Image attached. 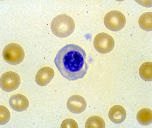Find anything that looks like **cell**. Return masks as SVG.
<instances>
[{
    "instance_id": "8fae6325",
    "label": "cell",
    "mask_w": 152,
    "mask_h": 128,
    "mask_svg": "<svg viewBox=\"0 0 152 128\" xmlns=\"http://www.w3.org/2000/svg\"><path fill=\"white\" fill-rule=\"evenodd\" d=\"M137 119L139 123L142 126L150 125L152 122V110L147 108L140 110L137 114Z\"/></svg>"
},
{
    "instance_id": "4fadbf2b",
    "label": "cell",
    "mask_w": 152,
    "mask_h": 128,
    "mask_svg": "<svg viewBox=\"0 0 152 128\" xmlns=\"http://www.w3.org/2000/svg\"><path fill=\"white\" fill-rule=\"evenodd\" d=\"M139 73L143 80L150 82L152 80V63L148 62L142 64L139 68Z\"/></svg>"
},
{
    "instance_id": "6da1fadb",
    "label": "cell",
    "mask_w": 152,
    "mask_h": 128,
    "mask_svg": "<svg viewBox=\"0 0 152 128\" xmlns=\"http://www.w3.org/2000/svg\"><path fill=\"white\" fill-rule=\"evenodd\" d=\"M86 54L81 47L75 44H67L59 50L54 63L61 74L69 81L83 78L88 66Z\"/></svg>"
},
{
    "instance_id": "5bb4252c",
    "label": "cell",
    "mask_w": 152,
    "mask_h": 128,
    "mask_svg": "<svg viewBox=\"0 0 152 128\" xmlns=\"http://www.w3.org/2000/svg\"><path fill=\"white\" fill-rule=\"evenodd\" d=\"M85 126L86 128H104L105 124L102 118L99 116H94L87 119Z\"/></svg>"
},
{
    "instance_id": "7c38bea8",
    "label": "cell",
    "mask_w": 152,
    "mask_h": 128,
    "mask_svg": "<svg viewBox=\"0 0 152 128\" xmlns=\"http://www.w3.org/2000/svg\"><path fill=\"white\" fill-rule=\"evenodd\" d=\"M138 23L142 29L147 32L152 31V12H147L142 14L139 19Z\"/></svg>"
},
{
    "instance_id": "9c48e42d",
    "label": "cell",
    "mask_w": 152,
    "mask_h": 128,
    "mask_svg": "<svg viewBox=\"0 0 152 128\" xmlns=\"http://www.w3.org/2000/svg\"><path fill=\"white\" fill-rule=\"evenodd\" d=\"M54 74V70L51 68L48 67L42 68L37 72L36 82L39 86H45L51 82Z\"/></svg>"
},
{
    "instance_id": "277c9868",
    "label": "cell",
    "mask_w": 152,
    "mask_h": 128,
    "mask_svg": "<svg viewBox=\"0 0 152 128\" xmlns=\"http://www.w3.org/2000/svg\"><path fill=\"white\" fill-rule=\"evenodd\" d=\"M104 22L105 26L110 30L117 32L121 30L124 27L126 24V18L121 12L112 10L105 15Z\"/></svg>"
},
{
    "instance_id": "3957f363",
    "label": "cell",
    "mask_w": 152,
    "mask_h": 128,
    "mask_svg": "<svg viewBox=\"0 0 152 128\" xmlns=\"http://www.w3.org/2000/svg\"><path fill=\"white\" fill-rule=\"evenodd\" d=\"M4 60L12 65H18L23 60L25 57L24 50L19 45L11 43L7 45L3 51Z\"/></svg>"
},
{
    "instance_id": "5b68a950",
    "label": "cell",
    "mask_w": 152,
    "mask_h": 128,
    "mask_svg": "<svg viewBox=\"0 0 152 128\" xmlns=\"http://www.w3.org/2000/svg\"><path fill=\"white\" fill-rule=\"evenodd\" d=\"M94 45L98 52L105 54L110 52L115 47V42L113 37L108 34L100 33L95 37Z\"/></svg>"
},
{
    "instance_id": "52a82bcc",
    "label": "cell",
    "mask_w": 152,
    "mask_h": 128,
    "mask_svg": "<svg viewBox=\"0 0 152 128\" xmlns=\"http://www.w3.org/2000/svg\"><path fill=\"white\" fill-rule=\"evenodd\" d=\"M67 109L71 113L79 114L86 109L87 102L84 97L79 95H74L69 97L66 102Z\"/></svg>"
},
{
    "instance_id": "30bf717a",
    "label": "cell",
    "mask_w": 152,
    "mask_h": 128,
    "mask_svg": "<svg viewBox=\"0 0 152 128\" xmlns=\"http://www.w3.org/2000/svg\"><path fill=\"white\" fill-rule=\"evenodd\" d=\"M126 113L125 109L121 106L115 105L109 111L108 117L110 120L116 124L123 122L126 118Z\"/></svg>"
},
{
    "instance_id": "ba28073f",
    "label": "cell",
    "mask_w": 152,
    "mask_h": 128,
    "mask_svg": "<svg viewBox=\"0 0 152 128\" xmlns=\"http://www.w3.org/2000/svg\"><path fill=\"white\" fill-rule=\"evenodd\" d=\"M9 102L11 107L16 112L24 111L29 106V102L27 98L21 94L12 95L10 98Z\"/></svg>"
},
{
    "instance_id": "9a60e30c",
    "label": "cell",
    "mask_w": 152,
    "mask_h": 128,
    "mask_svg": "<svg viewBox=\"0 0 152 128\" xmlns=\"http://www.w3.org/2000/svg\"><path fill=\"white\" fill-rule=\"evenodd\" d=\"M0 124L3 125L9 122L11 117L9 110L5 106H0Z\"/></svg>"
},
{
    "instance_id": "7a4b0ae2",
    "label": "cell",
    "mask_w": 152,
    "mask_h": 128,
    "mask_svg": "<svg viewBox=\"0 0 152 128\" xmlns=\"http://www.w3.org/2000/svg\"><path fill=\"white\" fill-rule=\"evenodd\" d=\"M75 24L73 19L68 15L61 14L52 20L50 28L54 35L60 38L69 37L74 31Z\"/></svg>"
},
{
    "instance_id": "2e32d148",
    "label": "cell",
    "mask_w": 152,
    "mask_h": 128,
    "mask_svg": "<svg viewBox=\"0 0 152 128\" xmlns=\"http://www.w3.org/2000/svg\"><path fill=\"white\" fill-rule=\"evenodd\" d=\"M61 128H78L77 123L74 119L67 118L63 121L61 125Z\"/></svg>"
},
{
    "instance_id": "8992f818",
    "label": "cell",
    "mask_w": 152,
    "mask_h": 128,
    "mask_svg": "<svg viewBox=\"0 0 152 128\" xmlns=\"http://www.w3.org/2000/svg\"><path fill=\"white\" fill-rule=\"evenodd\" d=\"M1 87L2 90L9 92L15 91L19 87L20 79L19 75L15 72L9 71L1 77Z\"/></svg>"
}]
</instances>
